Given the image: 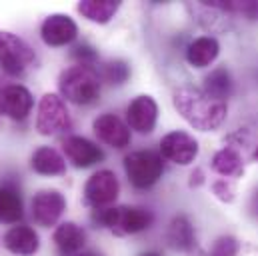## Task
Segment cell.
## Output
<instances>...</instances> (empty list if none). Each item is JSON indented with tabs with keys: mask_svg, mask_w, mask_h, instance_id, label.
Here are the masks:
<instances>
[{
	"mask_svg": "<svg viewBox=\"0 0 258 256\" xmlns=\"http://www.w3.org/2000/svg\"><path fill=\"white\" fill-rule=\"evenodd\" d=\"M172 104L176 112L200 132H210L222 126L228 114V104L208 96L204 90L176 88L172 94Z\"/></svg>",
	"mask_w": 258,
	"mask_h": 256,
	"instance_id": "6da1fadb",
	"label": "cell"
},
{
	"mask_svg": "<svg viewBox=\"0 0 258 256\" xmlns=\"http://www.w3.org/2000/svg\"><path fill=\"white\" fill-rule=\"evenodd\" d=\"M92 220L98 226L108 228L118 236H126L148 230L154 222V214L144 206H108V208H96Z\"/></svg>",
	"mask_w": 258,
	"mask_h": 256,
	"instance_id": "7a4b0ae2",
	"label": "cell"
},
{
	"mask_svg": "<svg viewBox=\"0 0 258 256\" xmlns=\"http://www.w3.org/2000/svg\"><path fill=\"white\" fill-rule=\"evenodd\" d=\"M58 88L66 102L86 106L98 100L100 96V74L92 66L74 64L62 70L58 78Z\"/></svg>",
	"mask_w": 258,
	"mask_h": 256,
	"instance_id": "3957f363",
	"label": "cell"
},
{
	"mask_svg": "<svg viewBox=\"0 0 258 256\" xmlns=\"http://www.w3.org/2000/svg\"><path fill=\"white\" fill-rule=\"evenodd\" d=\"M124 170L130 184L138 190L152 188L164 172V162L158 152L152 150H136L124 156Z\"/></svg>",
	"mask_w": 258,
	"mask_h": 256,
	"instance_id": "277c9868",
	"label": "cell"
},
{
	"mask_svg": "<svg viewBox=\"0 0 258 256\" xmlns=\"http://www.w3.org/2000/svg\"><path fill=\"white\" fill-rule=\"evenodd\" d=\"M36 130L42 136H58L72 130V116L64 98L52 92H46L40 98L36 110Z\"/></svg>",
	"mask_w": 258,
	"mask_h": 256,
	"instance_id": "5b68a950",
	"label": "cell"
},
{
	"mask_svg": "<svg viewBox=\"0 0 258 256\" xmlns=\"http://www.w3.org/2000/svg\"><path fill=\"white\" fill-rule=\"evenodd\" d=\"M34 64V50L16 34L0 30V66L10 76H22Z\"/></svg>",
	"mask_w": 258,
	"mask_h": 256,
	"instance_id": "8992f818",
	"label": "cell"
},
{
	"mask_svg": "<svg viewBox=\"0 0 258 256\" xmlns=\"http://www.w3.org/2000/svg\"><path fill=\"white\" fill-rule=\"evenodd\" d=\"M120 192V182L112 170H98L94 172L86 184H84V200L86 204L96 208H108L118 198Z\"/></svg>",
	"mask_w": 258,
	"mask_h": 256,
	"instance_id": "52a82bcc",
	"label": "cell"
},
{
	"mask_svg": "<svg viewBox=\"0 0 258 256\" xmlns=\"http://www.w3.org/2000/svg\"><path fill=\"white\" fill-rule=\"evenodd\" d=\"M160 156L168 162L188 166L198 156V142L184 130H172L160 140Z\"/></svg>",
	"mask_w": 258,
	"mask_h": 256,
	"instance_id": "ba28073f",
	"label": "cell"
},
{
	"mask_svg": "<svg viewBox=\"0 0 258 256\" xmlns=\"http://www.w3.org/2000/svg\"><path fill=\"white\" fill-rule=\"evenodd\" d=\"M76 36H78V26L68 14H60V12L50 14L44 18V22L40 26L42 42L48 46H54V48L74 42Z\"/></svg>",
	"mask_w": 258,
	"mask_h": 256,
	"instance_id": "9c48e42d",
	"label": "cell"
},
{
	"mask_svg": "<svg viewBox=\"0 0 258 256\" xmlns=\"http://www.w3.org/2000/svg\"><path fill=\"white\" fill-rule=\"evenodd\" d=\"M156 120H158V104L148 94L136 96L126 108V124L130 130H136L140 134H150L156 128Z\"/></svg>",
	"mask_w": 258,
	"mask_h": 256,
	"instance_id": "30bf717a",
	"label": "cell"
},
{
	"mask_svg": "<svg viewBox=\"0 0 258 256\" xmlns=\"http://www.w3.org/2000/svg\"><path fill=\"white\" fill-rule=\"evenodd\" d=\"M66 210V198L58 190H40L32 198V216L40 226H54Z\"/></svg>",
	"mask_w": 258,
	"mask_h": 256,
	"instance_id": "8fae6325",
	"label": "cell"
},
{
	"mask_svg": "<svg viewBox=\"0 0 258 256\" xmlns=\"http://www.w3.org/2000/svg\"><path fill=\"white\" fill-rule=\"evenodd\" d=\"M34 106V98L22 84H10L0 92V114L12 120H24Z\"/></svg>",
	"mask_w": 258,
	"mask_h": 256,
	"instance_id": "7c38bea8",
	"label": "cell"
},
{
	"mask_svg": "<svg viewBox=\"0 0 258 256\" xmlns=\"http://www.w3.org/2000/svg\"><path fill=\"white\" fill-rule=\"evenodd\" d=\"M64 156L76 166V168H90L104 160V152L98 144L84 136H68L62 142Z\"/></svg>",
	"mask_w": 258,
	"mask_h": 256,
	"instance_id": "4fadbf2b",
	"label": "cell"
},
{
	"mask_svg": "<svg viewBox=\"0 0 258 256\" xmlns=\"http://www.w3.org/2000/svg\"><path fill=\"white\" fill-rule=\"evenodd\" d=\"M92 130L98 136V140H102L104 144L112 146V148H126L130 144V128L124 120H120L116 114L104 112L100 114L94 122H92Z\"/></svg>",
	"mask_w": 258,
	"mask_h": 256,
	"instance_id": "5bb4252c",
	"label": "cell"
},
{
	"mask_svg": "<svg viewBox=\"0 0 258 256\" xmlns=\"http://www.w3.org/2000/svg\"><path fill=\"white\" fill-rule=\"evenodd\" d=\"M4 246L16 256H32L40 248V238L32 226L16 224L4 234Z\"/></svg>",
	"mask_w": 258,
	"mask_h": 256,
	"instance_id": "9a60e30c",
	"label": "cell"
},
{
	"mask_svg": "<svg viewBox=\"0 0 258 256\" xmlns=\"http://www.w3.org/2000/svg\"><path fill=\"white\" fill-rule=\"evenodd\" d=\"M164 238H166L170 248L180 250V252H192L194 248H196V244H198L192 222H190V218L186 214H176L168 222Z\"/></svg>",
	"mask_w": 258,
	"mask_h": 256,
	"instance_id": "2e32d148",
	"label": "cell"
},
{
	"mask_svg": "<svg viewBox=\"0 0 258 256\" xmlns=\"http://www.w3.org/2000/svg\"><path fill=\"white\" fill-rule=\"evenodd\" d=\"M52 240H54L60 256H76L78 252L84 250L86 232L76 222H62L54 228Z\"/></svg>",
	"mask_w": 258,
	"mask_h": 256,
	"instance_id": "e0dca14e",
	"label": "cell"
},
{
	"mask_svg": "<svg viewBox=\"0 0 258 256\" xmlns=\"http://www.w3.org/2000/svg\"><path fill=\"white\" fill-rule=\"evenodd\" d=\"M210 166L216 174H220L222 178H238L244 174V156L238 148L234 146H224L218 152H214Z\"/></svg>",
	"mask_w": 258,
	"mask_h": 256,
	"instance_id": "ac0fdd59",
	"label": "cell"
},
{
	"mask_svg": "<svg viewBox=\"0 0 258 256\" xmlns=\"http://www.w3.org/2000/svg\"><path fill=\"white\" fill-rule=\"evenodd\" d=\"M30 166L34 172L42 176H60L66 172L64 156L52 146H40L38 150H34L30 158Z\"/></svg>",
	"mask_w": 258,
	"mask_h": 256,
	"instance_id": "d6986e66",
	"label": "cell"
},
{
	"mask_svg": "<svg viewBox=\"0 0 258 256\" xmlns=\"http://www.w3.org/2000/svg\"><path fill=\"white\" fill-rule=\"evenodd\" d=\"M220 44L214 36H198L186 46V60L194 68H206L218 58Z\"/></svg>",
	"mask_w": 258,
	"mask_h": 256,
	"instance_id": "ffe728a7",
	"label": "cell"
},
{
	"mask_svg": "<svg viewBox=\"0 0 258 256\" xmlns=\"http://www.w3.org/2000/svg\"><path fill=\"white\" fill-rule=\"evenodd\" d=\"M24 216V204L20 192L12 184L0 186V222L2 224H18Z\"/></svg>",
	"mask_w": 258,
	"mask_h": 256,
	"instance_id": "44dd1931",
	"label": "cell"
},
{
	"mask_svg": "<svg viewBox=\"0 0 258 256\" xmlns=\"http://www.w3.org/2000/svg\"><path fill=\"white\" fill-rule=\"evenodd\" d=\"M120 8V2L118 0H82L78 2L76 10L88 18L90 22H96V24H106L114 18V14L118 12Z\"/></svg>",
	"mask_w": 258,
	"mask_h": 256,
	"instance_id": "7402d4cb",
	"label": "cell"
},
{
	"mask_svg": "<svg viewBox=\"0 0 258 256\" xmlns=\"http://www.w3.org/2000/svg\"><path fill=\"white\" fill-rule=\"evenodd\" d=\"M208 96L226 102L232 94V76L228 72L226 66H216L214 70H210L204 76V88H202Z\"/></svg>",
	"mask_w": 258,
	"mask_h": 256,
	"instance_id": "603a6c76",
	"label": "cell"
},
{
	"mask_svg": "<svg viewBox=\"0 0 258 256\" xmlns=\"http://www.w3.org/2000/svg\"><path fill=\"white\" fill-rule=\"evenodd\" d=\"M206 4L208 8H218L222 12H232V14H238V16H244L248 20H258V2L256 0H232V2H220V0H214V2H202Z\"/></svg>",
	"mask_w": 258,
	"mask_h": 256,
	"instance_id": "cb8c5ba5",
	"label": "cell"
},
{
	"mask_svg": "<svg viewBox=\"0 0 258 256\" xmlns=\"http://www.w3.org/2000/svg\"><path fill=\"white\" fill-rule=\"evenodd\" d=\"M130 78V64L126 60H108L100 66V80L112 84V86H120Z\"/></svg>",
	"mask_w": 258,
	"mask_h": 256,
	"instance_id": "d4e9b609",
	"label": "cell"
},
{
	"mask_svg": "<svg viewBox=\"0 0 258 256\" xmlns=\"http://www.w3.org/2000/svg\"><path fill=\"white\" fill-rule=\"evenodd\" d=\"M238 240L230 234H224L220 238H216V242L212 244V250H210V256H236L238 254Z\"/></svg>",
	"mask_w": 258,
	"mask_h": 256,
	"instance_id": "484cf974",
	"label": "cell"
},
{
	"mask_svg": "<svg viewBox=\"0 0 258 256\" xmlns=\"http://www.w3.org/2000/svg\"><path fill=\"white\" fill-rule=\"evenodd\" d=\"M212 194L220 200V202H234L236 198V190H234V184L228 180V178H220V180H214L212 182Z\"/></svg>",
	"mask_w": 258,
	"mask_h": 256,
	"instance_id": "4316f807",
	"label": "cell"
},
{
	"mask_svg": "<svg viewBox=\"0 0 258 256\" xmlns=\"http://www.w3.org/2000/svg\"><path fill=\"white\" fill-rule=\"evenodd\" d=\"M70 56L78 64H82V66H92V64L98 60V54H96V50L90 44H78V46H74L72 52H70Z\"/></svg>",
	"mask_w": 258,
	"mask_h": 256,
	"instance_id": "83f0119b",
	"label": "cell"
},
{
	"mask_svg": "<svg viewBox=\"0 0 258 256\" xmlns=\"http://www.w3.org/2000/svg\"><path fill=\"white\" fill-rule=\"evenodd\" d=\"M248 214L258 222V188L252 192V196H250V200H248Z\"/></svg>",
	"mask_w": 258,
	"mask_h": 256,
	"instance_id": "f1b7e54d",
	"label": "cell"
},
{
	"mask_svg": "<svg viewBox=\"0 0 258 256\" xmlns=\"http://www.w3.org/2000/svg\"><path fill=\"white\" fill-rule=\"evenodd\" d=\"M200 184H204V172L200 168H196L190 174V186H200Z\"/></svg>",
	"mask_w": 258,
	"mask_h": 256,
	"instance_id": "f546056e",
	"label": "cell"
},
{
	"mask_svg": "<svg viewBox=\"0 0 258 256\" xmlns=\"http://www.w3.org/2000/svg\"><path fill=\"white\" fill-rule=\"evenodd\" d=\"M76 256H102L100 252H94V250H82V252H78Z\"/></svg>",
	"mask_w": 258,
	"mask_h": 256,
	"instance_id": "4dcf8cb0",
	"label": "cell"
},
{
	"mask_svg": "<svg viewBox=\"0 0 258 256\" xmlns=\"http://www.w3.org/2000/svg\"><path fill=\"white\" fill-rule=\"evenodd\" d=\"M138 256H162L160 252H156V250H146V252H142V254Z\"/></svg>",
	"mask_w": 258,
	"mask_h": 256,
	"instance_id": "1f68e13d",
	"label": "cell"
},
{
	"mask_svg": "<svg viewBox=\"0 0 258 256\" xmlns=\"http://www.w3.org/2000/svg\"><path fill=\"white\" fill-rule=\"evenodd\" d=\"M252 158H254V160L258 162V146L254 148V152H252Z\"/></svg>",
	"mask_w": 258,
	"mask_h": 256,
	"instance_id": "d6a6232c",
	"label": "cell"
}]
</instances>
